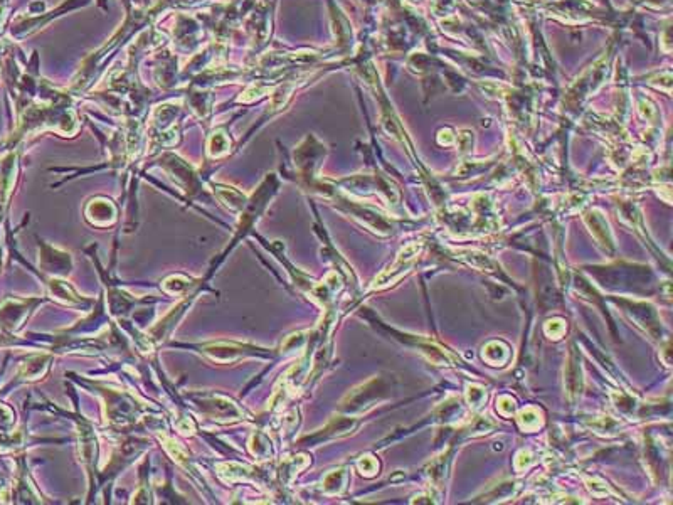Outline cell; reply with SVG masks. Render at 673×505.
<instances>
[{"label": "cell", "instance_id": "277c9868", "mask_svg": "<svg viewBox=\"0 0 673 505\" xmlns=\"http://www.w3.org/2000/svg\"><path fill=\"white\" fill-rule=\"evenodd\" d=\"M584 219H586L587 226L591 227V233L596 236L598 241L601 243L605 248H607V250L613 251L614 244H613V239H611L610 227H607V223L605 221V219H603L601 216L596 214V213L586 214Z\"/></svg>", "mask_w": 673, "mask_h": 505}, {"label": "cell", "instance_id": "7a4b0ae2", "mask_svg": "<svg viewBox=\"0 0 673 505\" xmlns=\"http://www.w3.org/2000/svg\"><path fill=\"white\" fill-rule=\"evenodd\" d=\"M418 252H419L418 244H409V246L404 248V250L399 252L398 259H395V263L393 264V266H391L389 270L384 271L382 275H379L377 278H375L374 287H384V285L394 283L395 280L401 278L404 273L409 271V268L413 266V263H414L416 256H418Z\"/></svg>", "mask_w": 673, "mask_h": 505}, {"label": "cell", "instance_id": "3957f363", "mask_svg": "<svg viewBox=\"0 0 673 505\" xmlns=\"http://www.w3.org/2000/svg\"><path fill=\"white\" fill-rule=\"evenodd\" d=\"M566 388H568L569 398H576L581 394L582 377H581V364H579V354L576 347H570L568 368H566Z\"/></svg>", "mask_w": 673, "mask_h": 505}, {"label": "cell", "instance_id": "6da1fadb", "mask_svg": "<svg viewBox=\"0 0 673 505\" xmlns=\"http://www.w3.org/2000/svg\"><path fill=\"white\" fill-rule=\"evenodd\" d=\"M386 391L387 386L382 379H372V381L365 382V384L361 386L358 389H354L352 393L347 396L342 408L347 411L362 409L364 406H369L370 402L375 401V399L386 396Z\"/></svg>", "mask_w": 673, "mask_h": 505}]
</instances>
